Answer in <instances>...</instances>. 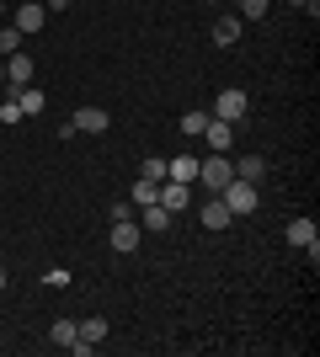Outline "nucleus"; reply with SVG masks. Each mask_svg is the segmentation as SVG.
<instances>
[{"label": "nucleus", "mask_w": 320, "mask_h": 357, "mask_svg": "<svg viewBox=\"0 0 320 357\" xmlns=\"http://www.w3.org/2000/svg\"><path fill=\"white\" fill-rule=\"evenodd\" d=\"M198 181L208 187V192H224L229 181H235V160H229V155H208V160H198Z\"/></svg>", "instance_id": "1"}, {"label": "nucleus", "mask_w": 320, "mask_h": 357, "mask_svg": "<svg viewBox=\"0 0 320 357\" xmlns=\"http://www.w3.org/2000/svg\"><path fill=\"white\" fill-rule=\"evenodd\" d=\"M219 197H224V208H229V213H257V203H261L257 181H241V176L229 181V187H224Z\"/></svg>", "instance_id": "2"}, {"label": "nucleus", "mask_w": 320, "mask_h": 357, "mask_svg": "<svg viewBox=\"0 0 320 357\" xmlns=\"http://www.w3.org/2000/svg\"><path fill=\"white\" fill-rule=\"evenodd\" d=\"M245 107H251V96H245L241 86H224L219 96H213V118H224V123H241V118H245Z\"/></svg>", "instance_id": "3"}, {"label": "nucleus", "mask_w": 320, "mask_h": 357, "mask_svg": "<svg viewBox=\"0 0 320 357\" xmlns=\"http://www.w3.org/2000/svg\"><path fill=\"white\" fill-rule=\"evenodd\" d=\"M43 22H48V6H43V0H22V6H16V22H11V27L27 38V32H38Z\"/></svg>", "instance_id": "4"}, {"label": "nucleus", "mask_w": 320, "mask_h": 357, "mask_svg": "<svg viewBox=\"0 0 320 357\" xmlns=\"http://www.w3.org/2000/svg\"><path fill=\"white\" fill-rule=\"evenodd\" d=\"M155 203H160V208H171V213H182L187 203H192V187H187V181H160V192H155Z\"/></svg>", "instance_id": "5"}, {"label": "nucleus", "mask_w": 320, "mask_h": 357, "mask_svg": "<svg viewBox=\"0 0 320 357\" xmlns=\"http://www.w3.org/2000/svg\"><path fill=\"white\" fill-rule=\"evenodd\" d=\"M27 80H32V59H27V54H22V48H16L11 59H6V91H11V96H16V91L27 86Z\"/></svg>", "instance_id": "6"}, {"label": "nucleus", "mask_w": 320, "mask_h": 357, "mask_svg": "<svg viewBox=\"0 0 320 357\" xmlns=\"http://www.w3.org/2000/svg\"><path fill=\"white\" fill-rule=\"evenodd\" d=\"M203 139H208V149H213V155H224V149L235 144V123H224V118H208Z\"/></svg>", "instance_id": "7"}, {"label": "nucleus", "mask_w": 320, "mask_h": 357, "mask_svg": "<svg viewBox=\"0 0 320 357\" xmlns=\"http://www.w3.org/2000/svg\"><path fill=\"white\" fill-rule=\"evenodd\" d=\"M112 251H139V224L134 219H112Z\"/></svg>", "instance_id": "8"}, {"label": "nucleus", "mask_w": 320, "mask_h": 357, "mask_svg": "<svg viewBox=\"0 0 320 357\" xmlns=\"http://www.w3.org/2000/svg\"><path fill=\"white\" fill-rule=\"evenodd\" d=\"M241 27H245L241 16H235V11H224V16H219V22H213V43H219V48L241 43Z\"/></svg>", "instance_id": "9"}, {"label": "nucleus", "mask_w": 320, "mask_h": 357, "mask_svg": "<svg viewBox=\"0 0 320 357\" xmlns=\"http://www.w3.org/2000/svg\"><path fill=\"white\" fill-rule=\"evenodd\" d=\"M70 123H75V134H107V112L102 107H80Z\"/></svg>", "instance_id": "10"}, {"label": "nucleus", "mask_w": 320, "mask_h": 357, "mask_svg": "<svg viewBox=\"0 0 320 357\" xmlns=\"http://www.w3.org/2000/svg\"><path fill=\"white\" fill-rule=\"evenodd\" d=\"M198 219H203V229H224V224H229V219H235V213H229V208H224V197L213 192V197H208V203H203V213H198Z\"/></svg>", "instance_id": "11"}, {"label": "nucleus", "mask_w": 320, "mask_h": 357, "mask_svg": "<svg viewBox=\"0 0 320 357\" xmlns=\"http://www.w3.org/2000/svg\"><path fill=\"white\" fill-rule=\"evenodd\" d=\"M139 224H144L150 235H166V229H171V208H160V203H144V208H139Z\"/></svg>", "instance_id": "12"}, {"label": "nucleus", "mask_w": 320, "mask_h": 357, "mask_svg": "<svg viewBox=\"0 0 320 357\" xmlns=\"http://www.w3.org/2000/svg\"><path fill=\"white\" fill-rule=\"evenodd\" d=\"M166 176L192 187V181H198V160H192V155H176V160H166Z\"/></svg>", "instance_id": "13"}, {"label": "nucleus", "mask_w": 320, "mask_h": 357, "mask_svg": "<svg viewBox=\"0 0 320 357\" xmlns=\"http://www.w3.org/2000/svg\"><path fill=\"white\" fill-rule=\"evenodd\" d=\"M315 240H320L315 219H294V224H289V245H299V251H305V245H315Z\"/></svg>", "instance_id": "14"}, {"label": "nucleus", "mask_w": 320, "mask_h": 357, "mask_svg": "<svg viewBox=\"0 0 320 357\" xmlns=\"http://www.w3.org/2000/svg\"><path fill=\"white\" fill-rule=\"evenodd\" d=\"M235 176L241 181H261L267 176V160H261V155H241V160H235Z\"/></svg>", "instance_id": "15"}, {"label": "nucleus", "mask_w": 320, "mask_h": 357, "mask_svg": "<svg viewBox=\"0 0 320 357\" xmlns=\"http://www.w3.org/2000/svg\"><path fill=\"white\" fill-rule=\"evenodd\" d=\"M16 107H22V118H27V112H43V91L22 86V91H16Z\"/></svg>", "instance_id": "16"}, {"label": "nucleus", "mask_w": 320, "mask_h": 357, "mask_svg": "<svg viewBox=\"0 0 320 357\" xmlns=\"http://www.w3.org/2000/svg\"><path fill=\"white\" fill-rule=\"evenodd\" d=\"M75 336H80V326H75V320H54V331H48V342H54V347H70Z\"/></svg>", "instance_id": "17"}, {"label": "nucleus", "mask_w": 320, "mask_h": 357, "mask_svg": "<svg viewBox=\"0 0 320 357\" xmlns=\"http://www.w3.org/2000/svg\"><path fill=\"white\" fill-rule=\"evenodd\" d=\"M75 326H80V342H102V336H107V320H102V314H91V320H75Z\"/></svg>", "instance_id": "18"}, {"label": "nucleus", "mask_w": 320, "mask_h": 357, "mask_svg": "<svg viewBox=\"0 0 320 357\" xmlns=\"http://www.w3.org/2000/svg\"><path fill=\"white\" fill-rule=\"evenodd\" d=\"M155 192H160V181L139 176V181H134V192H128V197H134V208H144V203H155Z\"/></svg>", "instance_id": "19"}, {"label": "nucleus", "mask_w": 320, "mask_h": 357, "mask_svg": "<svg viewBox=\"0 0 320 357\" xmlns=\"http://www.w3.org/2000/svg\"><path fill=\"white\" fill-rule=\"evenodd\" d=\"M208 118H213V112H203V107H198V112H182V134H187V139H198L203 128H208Z\"/></svg>", "instance_id": "20"}, {"label": "nucleus", "mask_w": 320, "mask_h": 357, "mask_svg": "<svg viewBox=\"0 0 320 357\" xmlns=\"http://www.w3.org/2000/svg\"><path fill=\"white\" fill-rule=\"evenodd\" d=\"M235 16H241V22H261V16H267V0H235Z\"/></svg>", "instance_id": "21"}, {"label": "nucleus", "mask_w": 320, "mask_h": 357, "mask_svg": "<svg viewBox=\"0 0 320 357\" xmlns=\"http://www.w3.org/2000/svg\"><path fill=\"white\" fill-rule=\"evenodd\" d=\"M16 48H22V32H16L11 22H6V27H0V59H11Z\"/></svg>", "instance_id": "22"}, {"label": "nucleus", "mask_w": 320, "mask_h": 357, "mask_svg": "<svg viewBox=\"0 0 320 357\" xmlns=\"http://www.w3.org/2000/svg\"><path fill=\"white\" fill-rule=\"evenodd\" d=\"M139 176H150V181H166V160H160V155L139 160Z\"/></svg>", "instance_id": "23"}, {"label": "nucleus", "mask_w": 320, "mask_h": 357, "mask_svg": "<svg viewBox=\"0 0 320 357\" xmlns=\"http://www.w3.org/2000/svg\"><path fill=\"white\" fill-rule=\"evenodd\" d=\"M0 123H22V107H16V96H6V102H0Z\"/></svg>", "instance_id": "24"}, {"label": "nucleus", "mask_w": 320, "mask_h": 357, "mask_svg": "<svg viewBox=\"0 0 320 357\" xmlns=\"http://www.w3.org/2000/svg\"><path fill=\"white\" fill-rule=\"evenodd\" d=\"M43 283H48V288H70V272H64V267H48Z\"/></svg>", "instance_id": "25"}, {"label": "nucleus", "mask_w": 320, "mask_h": 357, "mask_svg": "<svg viewBox=\"0 0 320 357\" xmlns=\"http://www.w3.org/2000/svg\"><path fill=\"white\" fill-rule=\"evenodd\" d=\"M134 213H139V208H134V197H123V203H112V219H134Z\"/></svg>", "instance_id": "26"}, {"label": "nucleus", "mask_w": 320, "mask_h": 357, "mask_svg": "<svg viewBox=\"0 0 320 357\" xmlns=\"http://www.w3.org/2000/svg\"><path fill=\"white\" fill-rule=\"evenodd\" d=\"M289 6H299V11H310V16L320 11V0H289Z\"/></svg>", "instance_id": "27"}, {"label": "nucleus", "mask_w": 320, "mask_h": 357, "mask_svg": "<svg viewBox=\"0 0 320 357\" xmlns=\"http://www.w3.org/2000/svg\"><path fill=\"white\" fill-rule=\"evenodd\" d=\"M0 86H6V59H0Z\"/></svg>", "instance_id": "28"}, {"label": "nucleus", "mask_w": 320, "mask_h": 357, "mask_svg": "<svg viewBox=\"0 0 320 357\" xmlns=\"http://www.w3.org/2000/svg\"><path fill=\"white\" fill-rule=\"evenodd\" d=\"M0 294H6V267H0Z\"/></svg>", "instance_id": "29"}, {"label": "nucleus", "mask_w": 320, "mask_h": 357, "mask_svg": "<svg viewBox=\"0 0 320 357\" xmlns=\"http://www.w3.org/2000/svg\"><path fill=\"white\" fill-rule=\"evenodd\" d=\"M0 6H6V0H0Z\"/></svg>", "instance_id": "30"}, {"label": "nucleus", "mask_w": 320, "mask_h": 357, "mask_svg": "<svg viewBox=\"0 0 320 357\" xmlns=\"http://www.w3.org/2000/svg\"><path fill=\"white\" fill-rule=\"evenodd\" d=\"M0 11H6V6H0Z\"/></svg>", "instance_id": "31"}]
</instances>
